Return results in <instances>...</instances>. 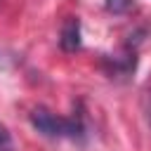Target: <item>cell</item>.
<instances>
[{"label": "cell", "mask_w": 151, "mask_h": 151, "mask_svg": "<svg viewBox=\"0 0 151 151\" xmlns=\"http://www.w3.org/2000/svg\"><path fill=\"white\" fill-rule=\"evenodd\" d=\"M134 0H106V9L111 14H125L130 7H132Z\"/></svg>", "instance_id": "cell-3"}, {"label": "cell", "mask_w": 151, "mask_h": 151, "mask_svg": "<svg viewBox=\"0 0 151 151\" xmlns=\"http://www.w3.org/2000/svg\"><path fill=\"white\" fill-rule=\"evenodd\" d=\"M12 149H14V146H12V137H9L7 127L0 125V151H12Z\"/></svg>", "instance_id": "cell-4"}, {"label": "cell", "mask_w": 151, "mask_h": 151, "mask_svg": "<svg viewBox=\"0 0 151 151\" xmlns=\"http://www.w3.org/2000/svg\"><path fill=\"white\" fill-rule=\"evenodd\" d=\"M31 125L45 134V137H52V139H61V137H68V139H83L85 137V125L78 116H71V118H64V116H57L52 113L50 109L45 106H35L31 111Z\"/></svg>", "instance_id": "cell-1"}, {"label": "cell", "mask_w": 151, "mask_h": 151, "mask_svg": "<svg viewBox=\"0 0 151 151\" xmlns=\"http://www.w3.org/2000/svg\"><path fill=\"white\" fill-rule=\"evenodd\" d=\"M144 111H146V118H149V123H151V90L144 94Z\"/></svg>", "instance_id": "cell-5"}, {"label": "cell", "mask_w": 151, "mask_h": 151, "mask_svg": "<svg viewBox=\"0 0 151 151\" xmlns=\"http://www.w3.org/2000/svg\"><path fill=\"white\" fill-rule=\"evenodd\" d=\"M59 45L64 52H76L80 50V21L78 17H68L61 26V35H59Z\"/></svg>", "instance_id": "cell-2"}]
</instances>
